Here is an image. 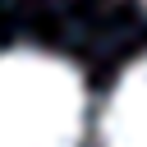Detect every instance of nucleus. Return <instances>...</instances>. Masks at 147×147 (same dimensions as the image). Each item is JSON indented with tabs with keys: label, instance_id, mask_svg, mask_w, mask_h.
Here are the masks:
<instances>
[{
	"label": "nucleus",
	"instance_id": "f03ea898",
	"mask_svg": "<svg viewBox=\"0 0 147 147\" xmlns=\"http://www.w3.org/2000/svg\"><path fill=\"white\" fill-rule=\"evenodd\" d=\"M101 147H147V55L110 87L101 110Z\"/></svg>",
	"mask_w": 147,
	"mask_h": 147
},
{
	"label": "nucleus",
	"instance_id": "f257e3e1",
	"mask_svg": "<svg viewBox=\"0 0 147 147\" xmlns=\"http://www.w3.org/2000/svg\"><path fill=\"white\" fill-rule=\"evenodd\" d=\"M87 92L69 60L46 51L0 55V147H83Z\"/></svg>",
	"mask_w": 147,
	"mask_h": 147
}]
</instances>
